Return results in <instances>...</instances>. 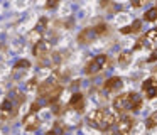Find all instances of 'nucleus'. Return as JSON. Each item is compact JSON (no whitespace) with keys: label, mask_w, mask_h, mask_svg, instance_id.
I'll return each instance as SVG.
<instances>
[{"label":"nucleus","mask_w":157,"mask_h":135,"mask_svg":"<svg viewBox=\"0 0 157 135\" xmlns=\"http://www.w3.org/2000/svg\"><path fill=\"white\" fill-rule=\"evenodd\" d=\"M46 27H48V20H46V19H41V20L37 22V25H36L34 30H37L39 34H42V32L46 30Z\"/></svg>","instance_id":"nucleus-20"},{"label":"nucleus","mask_w":157,"mask_h":135,"mask_svg":"<svg viewBox=\"0 0 157 135\" xmlns=\"http://www.w3.org/2000/svg\"><path fill=\"white\" fill-rule=\"evenodd\" d=\"M142 93L145 98L152 100V98H157V78H147L142 83Z\"/></svg>","instance_id":"nucleus-9"},{"label":"nucleus","mask_w":157,"mask_h":135,"mask_svg":"<svg viewBox=\"0 0 157 135\" xmlns=\"http://www.w3.org/2000/svg\"><path fill=\"white\" fill-rule=\"evenodd\" d=\"M113 108L118 113H128V111H139L142 108V96L139 93H123L113 100Z\"/></svg>","instance_id":"nucleus-4"},{"label":"nucleus","mask_w":157,"mask_h":135,"mask_svg":"<svg viewBox=\"0 0 157 135\" xmlns=\"http://www.w3.org/2000/svg\"><path fill=\"white\" fill-rule=\"evenodd\" d=\"M149 2H152V0H132V7H144Z\"/></svg>","instance_id":"nucleus-23"},{"label":"nucleus","mask_w":157,"mask_h":135,"mask_svg":"<svg viewBox=\"0 0 157 135\" xmlns=\"http://www.w3.org/2000/svg\"><path fill=\"white\" fill-rule=\"evenodd\" d=\"M63 108H64V106H61V105H56V106H54V113H56V115H61V113H63Z\"/></svg>","instance_id":"nucleus-26"},{"label":"nucleus","mask_w":157,"mask_h":135,"mask_svg":"<svg viewBox=\"0 0 157 135\" xmlns=\"http://www.w3.org/2000/svg\"><path fill=\"white\" fill-rule=\"evenodd\" d=\"M27 39L31 40V42L37 44L39 40H41V34H39L37 30H32V32H31V34H29V36H27Z\"/></svg>","instance_id":"nucleus-21"},{"label":"nucleus","mask_w":157,"mask_h":135,"mask_svg":"<svg viewBox=\"0 0 157 135\" xmlns=\"http://www.w3.org/2000/svg\"><path fill=\"white\" fill-rule=\"evenodd\" d=\"M154 61H157V49H152L150 56L147 57V63H154Z\"/></svg>","instance_id":"nucleus-25"},{"label":"nucleus","mask_w":157,"mask_h":135,"mask_svg":"<svg viewBox=\"0 0 157 135\" xmlns=\"http://www.w3.org/2000/svg\"><path fill=\"white\" fill-rule=\"evenodd\" d=\"M58 3H59V0H48V3H46V9H56L58 7Z\"/></svg>","instance_id":"nucleus-24"},{"label":"nucleus","mask_w":157,"mask_h":135,"mask_svg":"<svg viewBox=\"0 0 157 135\" xmlns=\"http://www.w3.org/2000/svg\"><path fill=\"white\" fill-rule=\"evenodd\" d=\"M39 105H52L59 100V94L63 93V86L58 83V79H48L42 84H39Z\"/></svg>","instance_id":"nucleus-3"},{"label":"nucleus","mask_w":157,"mask_h":135,"mask_svg":"<svg viewBox=\"0 0 157 135\" xmlns=\"http://www.w3.org/2000/svg\"><path fill=\"white\" fill-rule=\"evenodd\" d=\"M144 20H147V22H154V20H157V7L147 10V12L144 14Z\"/></svg>","instance_id":"nucleus-16"},{"label":"nucleus","mask_w":157,"mask_h":135,"mask_svg":"<svg viewBox=\"0 0 157 135\" xmlns=\"http://www.w3.org/2000/svg\"><path fill=\"white\" fill-rule=\"evenodd\" d=\"M95 29V32H96V36H105L106 32H108V25H105V24H100V25H96V27H93Z\"/></svg>","instance_id":"nucleus-19"},{"label":"nucleus","mask_w":157,"mask_h":135,"mask_svg":"<svg viewBox=\"0 0 157 135\" xmlns=\"http://www.w3.org/2000/svg\"><path fill=\"white\" fill-rule=\"evenodd\" d=\"M34 88H36V79H31L27 83V90H34Z\"/></svg>","instance_id":"nucleus-27"},{"label":"nucleus","mask_w":157,"mask_h":135,"mask_svg":"<svg viewBox=\"0 0 157 135\" xmlns=\"http://www.w3.org/2000/svg\"><path fill=\"white\" fill-rule=\"evenodd\" d=\"M132 61V54L130 52H122L120 54V57H118V63L122 64V66H127V64Z\"/></svg>","instance_id":"nucleus-18"},{"label":"nucleus","mask_w":157,"mask_h":135,"mask_svg":"<svg viewBox=\"0 0 157 135\" xmlns=\"http://www.w3.org/2000/svg\"><path fill=\"white\" fill-rule=\"evenodd\" d=\"M155 7H157V5H155Z\"/></svg>","instance_id":"nucleus-29"},{"label":"nucleus","mask_w":157,"mask_h":135,"mask_svg":"<svg viewBox=\"0 0 157 135\" xmlns=\"http://www.w3.org/2000/svg\"><path fill=\"white\" fill-rule=\"evenodd\" d=\"M108 64H110L108 56H106V54H98V56L91 57V59L86 63L85 73L88 74V76H91V74H96V73H100V71H103Z\"/></svg>","instance_id":"nucleus-5"},{"label":"nucleus","mask_w":157,"mask_h":135,"mask_svg":"<svg viewBox=\"0 0 157 135\" xmlns=\"http://www.w3.org/2000/svg\"><path fill=\"white\" fill-rule=\"evenodd\" d=\"M64 132H66V127H64V125H63L61 122H56L54 127H52L51 130L46 132V135H64Z\"/></svg>","instance_id":"nucleus-15"},{"label":"nucleus","mask_w":157,"mask_h":135,"mask_svg":"<svg viewBox=\"0 0 157 135\" xmlns=\"http://www.w3.org/2000/svg\"><path fill=\"white\" fill-rule=\"evenodd\" d=\"M133 125H135V122H133V118L130 117V115H122L120 118H117V123H115L117 133L118 135H128L130 132H132Z\"/></svg>","instance_id":"nucleus-7"},{"label":"nucleus","mask_w":157,"mask_h":135,"mask_svg":"<svg viewBox=\"0 0 157 135\" xmlns=\"http://www.w3.org/2000/svg\"><path fill=\"white\" fill-rule=\"evenodd\" d=\"M122 86H123L122 78L113 76V78H108V79L105 81V84H103V90H105L106 93H115V91L122 90Z\"/></svg>","instance_id":"nucleus-11"},{"label":"nucleus","mask_w":157,"mask_h":135,"mask_svg":"<svg viewBox=\"0 0 157 135\" xmlns=\"http://www.w3.org/2000/svg\"><path fill=\"white\" fill-rule=\"evenodd\" d=\"M142 47H152V49H157V27L155 29H150L149 32L133 46V49L139 51V49H142Z\"/></svg>","instance_id":"nucleus-6"},{"label":"nucleus","mask_w":157,"mask_h":135,"mask_svg":"<svg viewBox=\"0 0 157 135\" xmlns=\"http://www.w3.org/2000/svg\"><path fill=\"white\" fill-rule=\"evenodd\" d=\"M52 51V44L49 42V40H39L37 44H34V49H32V52H34V56L37 57V59H46V57L51 54Z\"/></svg>","instance_id":"nucleus-8"},{"label":"nucleus","mask_w":157,"mask_h":135,"mask_svg":"<svg viewBox=\"0 0 157 135\" xmlns=\"http://www.w3.org/2000/svg\"><path fill=\"white\" fill-rule=\"evenodd\" d=\"M24 101H25V94L21 90L14 88L12 91H9L7 98L0 105V120L9 122L12 118H15L19 113V108H21V105Z\"/></svg>","instance_id":"nucleus-1"},{"label":"nucleus","mask_w":157,"mask_h":135,"mask_svg":"<svg viewBox=\"0 0 157 135\" xmlns=\"http://www.w3.org/2000/svg\"><path fill=\"white\" fill-rule=\"evenodd\" d=\"M154 78H157V68L154 69Z\"/></svg>","instance_id":"nucleus-28"},{"label":"nucleus","mask_w":157,"mask_h":135,"mask_svg":"<svg viewBox=\"0 0 157 135\" xmlns=\"http://www.w3.org/2000/svg\"><path fill=\"white\" fill-rule=\"evenodd\" d=\"M96 37H98V36H96L95 29H93V27H88V29H83L81 32H79L78 42L79 44H90V42H93Z\"/></svg>","instance_id":"nucleus-13"},{"label":"nucleus","mask_w":157,"mask_h":135,"mask_svg":"<svg viewBox=\"0 0 157 135\" xmlns=\"http://www.w3.org/2000/svg\"><path fill=\"white\" fill-rule=\"evenodd\" d=\"M86 122H88L93 128H96V130L108 132L115 127L117 115L110 110H105V108H98V110H93L91 113H88Z\"/></svg>","instance_id":"nucleus-2"},{"label":"nucleus","mask_w":157,"mask_h":135,"mask_svg":"<svg viewBox=\"0 0 157 135\" xmlns=\"http://www.w3.org/2000/svg\"><path fill=\"white\" fill-rule=\"evenodd\" d=\"M21 68H24V69H29L31 68V63H29L27 59H21L15 63V69H21Z\"/></svg>","instance_id":"nucleus-22"},{"label":"nucleus","mask_w":157,"mask_h":135,"mask_svg":"<svg viewBox=\"0 0 157 135\" xmlns=\"http://www.w3.org/2000/svg\"><path fill=\"white\" fill-rule=\"evenodd\" d=\"M22 125H24V128L27 132H34V130H37V128H39L41 120H39V117H37V113H36V111H31V113H27L24 117Z\"/></svg>","instance_id":"nucleus-10"},{"label":"nucleus","mask_w":157,"mask_h":135,"mask_svg":"<svg viewBox=\"0 0 157 135\" xmlns=\"http://www.w3.org/2000/svg\"><path fill=\"white\" fill-rule=\"evenodd\" d=\"M68 106L75 111H83L85 110V96L81 93H75L71 96V100H69Z\"/></svg>","instance_id":"nucleus-12"},{"label":"nucleus","mask_w":157,"mask_h":135,"mask_svg":"<svg viewBox=\"0 0 157 135\" xmlns=\"http://www.w3.org/2000/svg\"><path fill=\"white\" fill-rule=\"evenodd\" d=\"M154 127H157V111H154L145 120V128H154Z\"/></svg>","instance_id":"nucleus-17"},{"label":"nucleus","mask_w":157,"mask_h":135,"mask_svg":"<svg viewBox=\"0 0 157 135\" xmlns=\"http://www.w3.org/2000/svg\"><path fill=\"white\" fill-rule=\"evenodd\" d=\"M140 27H142V22H140V20H133L130 25L122 27L120 32H122V34H135V32H139V30H140Z\"/></svg>","instance_id":"nucleus-14"}]
</instances>
